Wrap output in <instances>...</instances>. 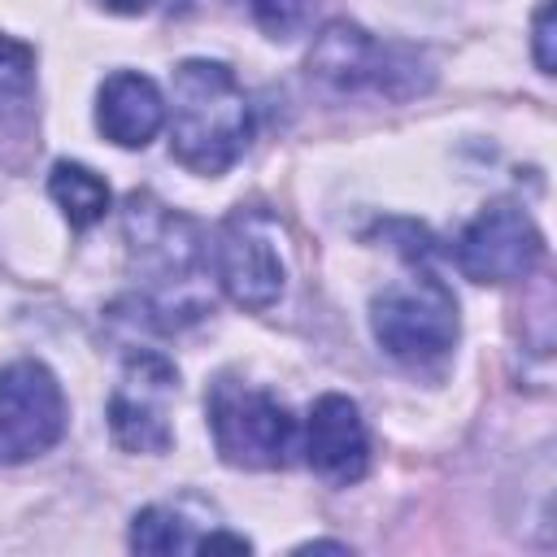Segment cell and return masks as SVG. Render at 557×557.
<instances>
[{
    "label": "cell",
    "mask_w": 557,
    "mask_h": 557,
    "mask_svg": "<svg viewBox=\"0 0 557 557\" xmlns=\"http://www.w3.org/2000/svg\"><path fill=\"white\" fill-rule=\"evenodd\" d=\"M131 265L144 278V300L165 326L196 322L209 313L205 292V235L191 218L165 209L148 191H135L122 209Z\"/></svg>",
    "instance_id": "obj_1"
},
{
    "label": "cell",
    "mask_w": 557,
    "mask_h": 557,
    "mask_svg": "<svg viewBox=\"0 0 557 557\" xmlns=\"http://www.w3.org/2000/svg\"><path fill=\"white\" fill-rule=\"evenodd\" d=\"M252 139V109L222 61L191 57L174 70V122H170V152L191 174H222L231 170Z\"/></svg>",
    "instance_id": "obj_2"
},
{
    "label": "cell",
    "mask_w": 557,
    "mask_h": 557,
    "mask_svg": "<svg viewBox=\"0 0 557 557\" xmlns=\"http://www.w3.org/2000/svg\"><path fill=\"white\" fill-rule=\"evenodd\" d=\"M309 74L339 91V96H413L431 83V70L422 65V57L413 48H396V44H379L370 39L361 26L348 22H331L313 52H309Z\"/></svg>",
    "instance_id": "obj_3"
},
{
    "label": "cell",
    "mask_w": 557,
    "mask_h": 557,
    "mask_svg": "<svg viewBox=\"0 0 557 557\" xmlns=\"http://www.w3.org/2000/svg\"><path fill=\"white\" fill-rule=\"evenodd\" d=\"M370 322L374 339L396 361L426 366L440 361L457 339V300L431 270H413L409 278H396L374 296Z\"/></svg>",
    "instance_id": "obj_4"
},
{
    "label": "cell",
    "mask_w": 557,
    "mask_h": 557,
    "mask_svg": "<svg viewBox=\"0 0 557 557\" xmlns=\"http://www.w3.org/2000/svg\"><path fill=\"white\" fill-rule=\"evenodd\" d=\"M209 426L222 461L244 470H278L296 453V418L287 413V405L248 383H213Z\"/></svg>",
    "instance_id": "obj_5"
},
{
    "label": "cell",
    "mask_w": 557,
    "mask_h": 557,
    "mask_svg": "<svg viewBox=\"0 0 557 557\" xmlns=\"http://www.w3.org/2000/svg\"><path fill=\"white\" fill-rule=\"evenodd\" d=\"M213 270L222 292L239 309H270L283 296V278H287L278 222L261 209H235L218 231Z\"/></svg>",
    "instance_id": "obj_6"
},
{
    "label": "cell",
    "mask_w": 557,
    "mask_h": 557,
    "mask_svg": "<svg viewBox=\"0 0 557 557\" xmlns=\"http://www.w3.org/2000/svg\"><path fill=\"white\" fill-rule=\"evenodd\" d=\"M65 435V396L44 361H9L0 370V457L30 461Z\"/></svg>",
    "instance_id": "obj_7"
},
{
    "label": "cell",
    "mask_w": 557,
    "mask_h": 557,
    "mask_svg": "<svg viewBox=\"0 0 557 557\" xmlns=\"http://www.w3.org/2000/svg\"><path fill=\"white\" fill-rule=\"evenodd\" d=\"M178 374L161 352H131L109 396V431L126 453H165L174 440L170 400Z\"/></svg>",
    "instance_id": "obj_8"
},
{
    "label": "cell",
    "mask_w": 557,
    "mask_h": 557,
    "mask_svg": "<svg viewBox=\"0 0 557 557\" xmlns=\"http://www.w3.org/2000/svg\"><path fill=\"white\" fill-rule=\"evenodd\" d=\"M544 257V235L513 205L483 209L457 239V265L474 283H518Z\"/></svg>",
    "instance_id": "obj_9"
},
{
    "label": "cell",
    "mask_w": 557,
    "mask_h": 557,
    "mask_svg": "<svg viewBox=\"0 0 557 557\" xmlns=\"http://www.w3.org/2000/svg\"><path fill=\"white\" fill-rule=\"evenodd\" d=\"M305 457L313 474L326 483H357L370 470V435L357 413V405L339 392H326L305 422Z\"/></svg>",
    "instance_id": "obj_10"
},
{
    "label": "cell",
    "mask_w": 557,
    "mask_h": 557,
    "mask_svg": "<svg viewBox=\"0 0 557 557\" xmlns=\"http://www.w3.org/2000/svg\"><path fill=\"white\" fill-rule=\"evenodd\" d=\"M165 122V100L148 74L117 70L104 78L96 96V126L117 148H144Z\"/></svg>",
    "instance_id": "obj_11"
},
{
    "label": "cell",
    "mask_w": 557,
    "mask_h": 557,
    "mask_svg": "<svg viewBox=\"0 0 557 557\" xmlns=\"http://www.w3.org/2000/svg\"><path fill=\"white\" fill-rule=\"evenodd\" d=\"M48 191L61 205V213L70 218V226H91L109 209V183L96 170L78 165V161H57L52 178H48Z\"/></svg>",
    "instance_id": "obj_12"
},
{
    "label": "cell",
    "mask_w": 557,
    "mask_h": 557,
    "mask_svg": "<svg viewBox=\"0 0 557 557\" xmlns=\"http://www.w3.org/2000/svg\"><path fill=\"white\" fill-rule=\"evenodd\" d=\"M35 96V52L0 35V126L26 122Z\"/></svg>",
    "instance_id": "obj_13"
},
{
    "label": "cell",
    "mask_w": 557,
    "mask_h": 557,
    "mask_svg": "<svg viewBox=\"0 0 557 557\" xmlns=\"http://www.w3.org/2000/svg\"><path fill=\"white\" fill-rule=\"evenodd\" d=\"M131 548H139V553H183V548H196V535H191V522L178 509L148 505L131 522Z\"/></svg>",
    "instance_id": "obj_14"
},
{
    "label": "cell",
    "mask_w": 557,
    "mask_h": 557,
    "mask_svg": "<svg viewBox=\"0 0 557 557\" xmlns=\"http://www.w3.org/2000/svg\"><path fill=\"white\" fill-rule=\"evenodd\" d=\"M270 39H292L313 17V0H239Z\"/></svg>",
    "instance_id": "obj_15"
},
{
    "label": "cell",
    "mask_w": 557,
    "mask_h": 557,
    "mask_svg": "<svg viewBox=\"0 0 557 557\" xmlns=\"http://www.w3.org/2000/svg\"><path fill=\"white\" fill-rule=\"evenodd\" d=\"M535 65L544 74H553V65H557V57H553V0H544L535 9Z\"/></svg>",
    "instance_id": "obj_16"
},
{
    "label": "cell",
    "mask_w": 557,
    "mask_h": 557,
    "mask_svg": "<svg viewBox=\"0 0 557 557\" xmlns=\"http://www.w3.org/2000/svg\"><path fill=\"white\" fill-rule=\"evenodd\" d=\"M100 4H109V9H117V13H144L152 0H100Z\"/></svg>",
    "instance_id": "obj_17"
}]
</instances>
